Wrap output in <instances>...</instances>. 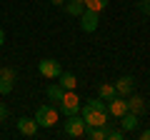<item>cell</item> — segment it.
<instances>
[{"instance_id": "obj_1", "label": "cell", "mask_w": 150, "mask_h": 140, "mask_svg": "<svg viewBox=\"0 0 150 140\" xmlns=\"http://www.w3.org/2000/svg\"><path fill=\"white\" fill-rule=\"evenodd\" d=\"M108 118L110 113L108 110H95V108H83V120H85L88 128H108Z\"/></svg>"}, {"instance_id": "obj_2", "label": "cell", "mask_w": 150, "mask_h": 140, "mask_svg": "<svg viewBox=\"0 0 150 140\" xmlns=\"http://www.w3.org/2000/svg\"><path fill=\"white\" fill-rule=\"evenodd\" d=\"M85 120H83V115H65V135L68 138H83L85 135Z\"/></svg>"}, {"instance_id": "obj_3", "label": "cell", "mask_w": 150, "mask_h": 140, "mask_svg": "<svg viewBox=\"0 0 150 140\" xmlns=\"http://www.w3.org/2000/svg\"><path fill=\"white\" fill-rule=\"evenodd\" d=\"M58 108L63 110L65 115H75V113H80V98H78V93L75 90H65L63 98L58 100Z\"/></svg>"}, {"instance_id": "obj_4", "label": "cell", "mask_w": 150, "mask_h": 140, "mask_svg": "<svg viewBox=\"0 0 150 140\" xmlns=\"http://www.w3.org/2000/svg\"><path fill=\"white\" fill-rule=\"evenodd\" d=\"M35 123H38V128H53L58 123V110L53 105H40L35 113Z\"/></svg>"}, {"instance_id": "obj_5", "label": "cell", "mask_w": 150, "mask_h": 140, "mask_svg": "<svg viewBox=\"0 0 150 140\" xmlns=\"http://www.w3.org/2000/svg\"><path fill=\"white\" fill-rule=\"evenodd\" d=\"M38 70H40V75H43V78H58L60 73H63L60 63H58V60H53V58L40 60V63H38Z\"/></svg>"}, {"instance_id": "obj_6", "label": "cell", "mask_w": 150, "mask_h": 140, "mask_svg": "<svg viewBox=\"0 0 150 140\" xmlns=\"http://www.w3.org/2000/svg\"><path fill=\"white\" fill-rule=\"evenodd\" d=\"M80 28H83V33H95L98 30V13L85 8L80 13Z\"/></svg>"}, {"instance_id": "obj_7", "label": "cell", "mask_w": 150, "mask_h": 140, "mask_svg": "<svg viewBox=\"0 0 150 140\" xmlns=\"http://www.w3.org/2000/svg\"><path fill=\"white\" fill-rule=\"evenodd\" d=\"M108 113L115 115V118L125 115V113H128V100H125L123 95H115L112 100H108Z\"/></svg>"}, {"instance_id": "obj_8", "label": "cell", "mask_w": 150, "mask_h": 140, "mask_svg": "<svg viewBox=\"0 0 150 140\" xmlns=\"http://www.w3.org/2000/svg\"><path fill=\"white\" fill-rule=\"evenodd\" d=\"M13 83H15V70L5 68L3 73H0V93H3V95H8V93L13 90Z\"/></svg>"}, {"instance_id": "obj_9", "label": "cell", "mask_w": 150, "mask_h": 140, "mask_svg": "<svg viewBox=\"0 0 150 140\" xmlns=\"http://www.w3.org/2000/svg\"><path fill=\"white\" fill-rule=\"evenodd\" d=\"M133 88H135V80L130 75H125V78H120L118 83H115V93H118V95H130V93H133Z\"/></svg>"}, {"instance_id": "obj_10", "label": "cell", "mask_w": 150, "mask_h": 140, "mask_svg": "<svg viewBox=\"0 0 150 140\" xmlns=\"http://www.w3.org/2000/svg\"><path fill=\"white\" fill-rule=\"evenodd\" d=\"M18 130H20L23 135H35L38 133V123H35V118H20L18 120Z\"/></svg>"}, {"instance_id": "obj_11", "label": "cell", "mask_w": 150, "mask_h": 140, "mask_svg": "<svg viewBox=\"0 0 150 140\" xmlns=\"http://www.w3.org/2000/svg\"><path fill=\"white\" fill-rule=\"evenodd\" d=\"M58 85L63 88V90H75V88H78V78L73 75V73H68V70H63V73H60L58 75Z\"/></svg>"}, {"instance_id": "obj_12", "label": "cell", "mask_w": 150, "mask_h": 140, "mask_svg": "<svg viewBox=\"0 0 150 140\" xmlns=\"http://www.w3.org/2000/svg\"><path fill=\"white\" fill-rule=\"evenodd\" d=\"M120 125H123V130H125V133L135 130V128H138V115H135V113H130V110H128L125 115H120Z\"/></svg>"}, {"instance_id": "obj_13", "label": "cell", "mask_w": 150, "mask_h": 140, "mask_svg": "<svg viewBox=\"0 0 150 140\" xmlns=\"http://www.w3.org/2000/svg\"><path fill=\"white\" fill-rule=\"evenodd\" d=\"M128 110H130V113H135V115L145 113V100H143V98H138V95H133V93H130V100H128Z\"/></svg>"}, {"instance_id": "obj_14", "label": "cell", "mask_w": 150, "mask_h": 140, "mask_svg": "<svg viewBox=\"0 0 150 140\" xmlns=\"http://www.w3.org/2000/svg\"><path fill=\"white\" fill-rule=\"evenodd\" d=\"M98 93H100V98H103V100H112V98H115V95H118V93H115V85H108V83H103V85L100 88H98Z\"/></svg>"}, {"instance_id": "obj_15", "label": "cell", "mask_w": 150, "mask_h": 140, "mask_svg": "<svg viewBox=\"0 0 150 140\" xmlns=\"http://www.w3.org/2000/svg\"><path fill=\"white\" fill-rule=\"evenodd\" d=\"M85 135H88L90 140H105L108 128H85Z\"/></svg>"}, {"instance_id": "obj_16", "label": "cell", "mask_w": 150, "mask_h": 140, "mask_svg": "<svg viewBox=\"0 0 150 140\" xmlns=\"http://www.w3.org/2000/svg\"><path fill=\"white\" fill-rule=\"evenodd\" d=\"M65 10H68L70 15H78V18H80V13L85 10V3H78V0H70L68 5H65Z\"/></svg>"}, {"instance_id": "obj_17", "label": "cell", "mask_w": 150, "mask_h": 140, "mask_svg": "<svg viewBox=\"0 0 150 140\" xmlns=\"http://www.w3.org/2000/svg\"><path fill=\"white\" fill-rule=\"evenodd\" d=\"M63 93H65V90H63V88L58 85V83H55V85H50V88H48V98H50V100H53V103H58L60 98H63Z\"/></svg>"}, {"instance_id": "obj_18", "label": "cell", "mask_w": 150, "mask_h": 140, "mask_svg": "<svg viewBox=\"0 0 150 140\" xmlns=\"http://www.w3.org/2000/svg\"><path fill=\"white\" fill-rule=\"evenodd\" d=\"M88 108H95V110H108V103L103 100V98H90V100H85Z\"/></svg>"}, {"instance_id": "obj_19", "label": "cell", "mask_w": 150, "mask_h": 140, "mask_svg": "<svg viewBox=\"0 0 150 140\" xmlns=\"http://www.w3.org/2000/svg\"><path fill=\"white\" fill-rule=\"evenodd\" d=\"M105 5H108V0H85V8L88 10H95V13H100Z\"/></svg>"}, {"instance_id": "obj_20", "label": "cell", "mask_w": 150, "mask_h": 140, "mask_svg": "<svg viewBox=\"0 0 150 140\" xmlns=\"http://www.w3.org/2000/svg\"><path fill=\"white\" fill-rule=\"evenodd\" d=\"M105 138H108V140H123V138H125V130H108Z\"/></svg>"}, {"instance_id": "obj_21", "label": "cell", "mask_w": 150, "mask_h": 140, "mask_svg": "<svg viewBox=\"0 0 150 140\" xmlns=\"http://www.w3.org/2000/svg\"><path fill=\"white\" fill-rule=\"evenodd\" d=\"M138 10L145 13V15H150V0H140V3H138Z\"/></svg>"}, {"instance_id": "obj_22", "label": "cell", "mask_w": 150, "mask_h": 140, "mask_svg": "<svg viewBox=\"0 0 150 140\" xmlns=\"http://www.w3.org/2000/svg\"><path fill=\"white\" fill-rule=\"evenodd\" d=\"M8 118V108H5V105H0V120H5Z\"/></svg>"}, {"instance_id": "obj_23", "label": "cell", "mask_w": 150, "mask_h": 140, "mask_svg": "<svg viewBox=\"0 0 150 140\" xmlns=\"http://www.w3.org/2000/svg\"><path fill=\"white\" fill-rule=\"evenodd\" d=\"M140 140H150V130H145V133H140Z\"/></svg>"}, {"instance_id": "obj_24", "label": "cell", "mask_w": 150, "mask_h": 140, "mask_svg": "<svg viewBox=\"0 0 150 140\" xmlns=\"http://www.w3.org/2000/svg\"><path fill=\"white\" fill-rule=\"evenodd\" d=\"M5 43V33H3V28H0V45Z\"/></svg>"}, {"instance_id": "obj_25", "label": "cell", "mask_w": 150, "mask_h": 140, "mask_svg": "<svg viewBox=\"0 0 150 140\" xmlns=\"http://www.w3.org/2000/svg\"><path fill=\"white\" fill-rule=\"evenodd\" d=\"M50 3H53V5H63L65 0H50Z\"/></svg>"}, {"instance_id": "obj_26", "label": "cell", "mask_w": 150, "mask_h": 140, "mask_svg": "<svg viewBox=\"0 0 150 140\" xmlns=\"http://www.w3.org/2000/svg\"><path fill=\"white\" fill-rule=\"evenodd\" d=\"M78 3H85V0H78Z\"/></svg>"}, {"instance_id": "obj_27", "label": "cell", "mask_w": 150, "mask_h": 140, "mask_svg": "<svg viewBox=\"0 0 150 140\" xmlns=\"http://www.w3.org/2000/svg\"><path fill=\"white\" fill-rule=\"evenodd\" d=\"M0 73H3V68H0Z\"/></svg>"}]
</instances>
